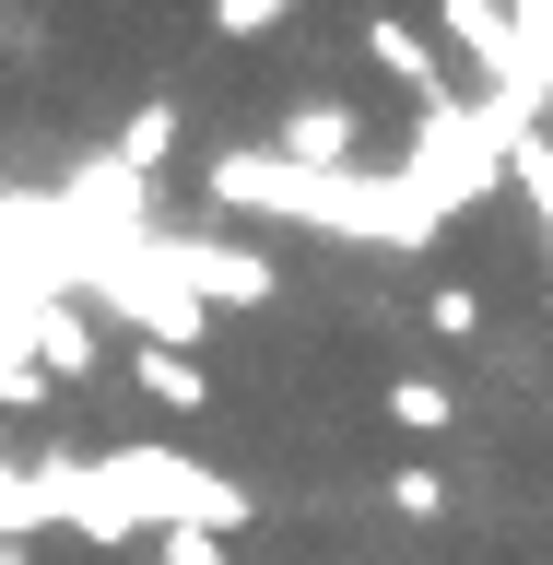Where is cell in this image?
I'll use <instances>...</instances> for the list:
<instances>
[{
    "label": "cell",
    "mask_w": 553,
    "mask_h": 565,
    "mask_svg": "<svg viewBox=\"0 0 553 565\" xmlns=\"http://www.w3.org/2000/svg\"><path fill=\"white\" fill-rule=\"evenodd\" d=\"M212 212L236 224H318V236H377L424 247L448 224V201L424 177H353V166H295V153H224L212 166Z\"/></svg>",
    "instance_id": "obj_1"
},
{
    "label": "cell",
    "mask_w": 553,
    "mask_h": 565,
    "mask_svg": "<svg viewBox=\"0 0 553 565\" xmlns=\"http://www.w3.org/2000/svg\"><path fill=\"white\" fill-rule=\"evenodd\" d=\"M166 259H177V282H189L201 307H259V295H272V259H247V247H201V236H177Z\"/></svg>",
    "instance_id": "obj_2"
},
{
    "label": "cell",
    "mask_w": 553,
    "mask_h": 565,
    "mask_svg": "<svg viewBox=\"0 0 553 565\" xmlns=\"http://www.w3.org/2000/svg\"><path fill=\"white\" fill-rule=\"evenodd\" d=\"M130 377H141V401H166V413H201V401H212V377H201V353H189V342H141Z\"/></svg>",
    "instance_id": "obj_3"
},
{
    "label": "cell",
    "mask_w": 553,
    "mask_h": 565,
    "mask_svg": "<svg viewBox=\"0 0 553 565\" xmlns=\"http://www.w3.org/2000/svg\"><path fill=\"white\" fill-rule=\"evenodd\" d=\"M283 153H295V166H353V118L342 106H295V118H283Z\"/></svg>",
    "instance_id": "obj_4"
},
{
    "label": "cell",
    "mask_w": 553,
    "mask_h": 565,
    "mask_svg": "<svg viewBox=\"0 0 553 565\" xmlns=\"http://www.w3.org/2000/svg\"><path fill=\"white\" fill-rule=\"evenodd\" d=\"M519 71H507V95H553V0H519Z\"/></svg>",
    "instance_id": "obj_5"
},
{
    "label": "cell",
    "mask_w": 553,
    "mask_h": 565,
    "mask_svg": "<svg viewBox=\"0 0 553 565\" xmlns=\"http://www.w3.org/2000/svg\"><path fill=\"white\" fill-rule=\"evenodd\" d=\"M389 424L436 436V424H459V388H448V377H389Z\"/></svg>",
    "instance_id": "obj_6"
},
{
    "label": "cell",
    "mask_w": 553,
    "mask_h": 565,
    "mask_svg": "<svg viewBox=\"0 0 553 565\" xmlns=\"http://www.w3.org/2000/svg\"><path fill=\"white\" fill-rule=\"evenodd\" d=\"M519 189H530V224H542V259H553V153L519 130Z\"/></svg>",
    "instance_id": "obj_7"
},
{
    "label": "cell",
    "mask_w": 553,
    "mask_h": 565,
    "mask_svg": "<svg viewBox=\"0 0 553 565\" xmlns=\"http://www.w3.org/2000/svg\"><path fill=\"white\" fill-rule=\"evenodd\" d=\"M424 330L471 342V330H483V295H471V282H436V295H424Z\"/></svg>",
    "instance_id": "obj_8"
},
{
    "label": "cell",
    "mask_w": 553,
    "mask_h": 565,
    "mask_svg": "<svg viewBox=\"0 0 553 565\" xmlns=\"http://www.w3.org/2000/svg\"><path fill=\"white\" fill-rule=\"evenodd\" d=\"M153 565H236V554H224L201 519H177V530H153Z\"/></svg>",
    "instance_id": "obj_9"
},
{
    "label": "cell",
    "mask_w": 553,
    "mask_h": 565,
    "mask_svg": "<svg viewBox=\"0 0 553 565\" xmlns=\"http://www.w3.org/2000/svg\"><path fill=\"white\" fill-rule=\"evenodd\" d=\"M389 507H401V519H436L448 483H436V471H389Z\"/></svg>",
    "instance_id": "obj_10"
},
{
    "label": "cell",
    "mask_w": 553,
    "mask_h": 565,
    "mask_svg": "<svg viewBox=\"0 0 553 565\" xmlns=\"http://www.w3.org/2000/svg\"><path fill=\"white\" fill-rule=\"evenodd\" d=\"M272 12H283V0H212V24H224V35H259Z\"/></svg>",
    "instance_id": "obj_11"
}]
</instances>
